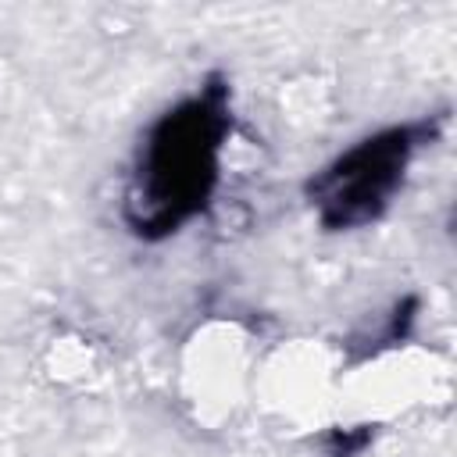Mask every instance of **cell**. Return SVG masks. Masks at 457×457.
I'll list each match as a JSON object with an SVG mask.
<instances>
[{
	"label": "cell",
	"mask_w": 457,
	"mask_h": 457,
	"mask_svg": "<svg viewBox=\"0 0 457 457\" xmlns=\"http://www.w3.org/2000/svg\"><path fill=\"white\" fill-rule=\"evenodd\" d=\"M439 125V118L393 125L343 150L307 182V200L318 221L332 232L364 228L378 221L400 193L414 154L436 139Z\"/></svg>",
	"instance_id": "7a4b0ae2"
},
{
	"label": "cell",
	"mask_w": 457,
	"mask_h": 457,
	"mask_svg": "<svg viewBox=\"0 0 457 457\" xmlns=\"http://www.w3.org/2000/svg\"><path fill=\"white\" fill-rule=\"evenodd\" d=\"M232 132L228 86L211 79L143 132L125 182L121 214L143 239H164L193 221L214 196Z\"/></svg>",
	"instance_id": "6da1fadb"
}]
</instances>
